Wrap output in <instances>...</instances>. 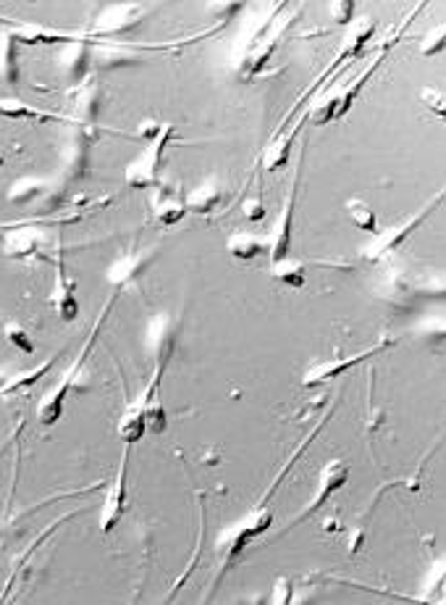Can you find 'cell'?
Wrapping results in <instances>:
<instances>
[{
	"mask_svg": "<svg viewBox=\"0 0 446 605\" xmlns=\"http://www.w3.org/2000/svg\"><path fill=\"white\" fill-rule=\"evenodd\" d=\"M127 464L129 450H124L116 479H113L108 495H106V503H103V513H100V524H98L103 535H111L119 527V521L124 519V511H127Z\"/></svg>",
	"mask_w": 446,
	"mask_h": 605,
	"instance_id": "7",
	"label": "cell"
},
{
	"mask_svg": "<svg viewBox=\"0 0 446 605\" xmlns=\"http://www.w3.org/2000/svg\"><path fill=\"white\" fill-rule=\"evenodd\" d=\"M347 213H349V219H352L355 227H360L365 232H379V216H376V211L365 201L352 198V201L347 203Z\"/></svg>",
	"mask_w": 446,
	"mask_h": 605,
	"instance_id": "23",
	"label": "cell"
},
{
	"mask_svg": "<svg viewBox=\"0 0 446 605\" xmlns=\"http://www.w3.org/2000/svg\"><path fill=\"white\" fill-rule=\"evenodd\" d=\"M442 48H444V27H439V29L434 32V37H431V43L426 45L423 56H434V53H439Z\"/></svg>",
	"mask_w": 446,
	"mask_h": 605,
	"instance_id": "30",
	"label": "cell"
},
{
	"mask_svg": "<svg viewBox=\"0 0 446 605\" xmlns=\"http://www.w3.org/2000/svg\"><path fill=\"white\" fill-rule=\"evenodd\" d=\"M150 211L153 216L163 224V227H171V224H179L187 213V195L182 193L179 185H160L155 193H153V201H150Z\"/></svg>",
	"mask_w": 446,
	"mask_h": 605,
	"instance_id": "10",
	"label": "cell"
},
{
	"mask_svg": "<svg viewBox=\"0 0 446 605\" xmlns=\"http://www.w3.org/2000/svg\"><path fill=\"white\" fill-rule=\"evenodd\" d=\"M142 19L139 8H131V5H119V8H111L103 21H100V29H95V35H111V32H124V29H131L137 21Z\"/></svg>",
	"mask_w": 446,
	"mask_h": 605,
	"instance_id": "17",
	"label": "cell"
},
{
	"mask_svg": "<svg viewBox=\"0 0 446 605\" xmlns=\"http://www.w3.org/2000/svg\"><path fill=\"white\" fill-rule=\"evenodd\" d=\"M226 248H229V253H231L234 259H239V261H253V259H257V256L265 251V243H262V237H257V235H245V232H239V235L229 237Z\"/></svg>",
	"mask_w": 446,
	"mask_h": 605,
	"instance_id": "21",
	"label": "cell"
},
{
	"mask_svg": "<svg viewBox=\"0 0 446 605\" xmlns=\"http://www.w3.org/2000/svg\"><path fill=\"white\" fill-rule=\"evenodd\" d=\"M51 303L56 306V311L64 322H74L76 314H79V306H76V298H74V282L66 276V269L61 264L56 267V287L51 292Z\"/></svg>",
	"mask_w": 446,
	"mask_h": 605,
	"instance_id": "13",
	"label": "cell"
},
{
	"mask_svg": "<svg viewBox=\"0 0 446 605\" xmlns=\"http://www.w3.org/2000/svg\"><path fill=\"white\" fill-rule=\"evenodd\" d=\"M43 232L35 224H19L3 235V253L11 259H29L43 251Z\"/></svg>",
	"mask_w": 446,
	"mask_h": 605,
	"instance_id": "12",
	"label": "cell"
},
{
	"mask_svg": "<svg viewBox=\"0 0 446 605\" xmlns=\"http://www.w3.org/2000/svg\"><path fill=\"white\" fill-rule=\"evenodd\" d=\"M174 137V127H163V132L150 142V147L127 169L129 185L134 187H153L158 185V174L166 163V147Z\"/></svg>",
	"mask_w": 446,
	"mask_h": 605,
	"instance_id": "5",
	"label": "cell"
},
{
	"mask_svg": "<svg viewBox=\"0 0 446 605\" xmlns=\"http://www.w3.org/2000/svg\"><path fill=\"white\" fill-rule=\"evenodd\" d=\"M56 363V355H51L45 363H40V366H35V369H29V371H19L16 377H11L3 387H0V398L3 395H11V393H16V390H27V387H32L37 379H43L48 371H51V366Z\"/></svg>",
	"mask_w": 446,
	"mask_h": 605,
	"instance_id": "22",
	"label": "cell"
},
{
	"mask_svg": "<svg viewBox=\"0 0 446 605\" xmlns=\"http://www.w3.org/2000/svg\"><path fill=\"white\" fill-rule=\"evenodd\" d=\"M273 601L276 603H289L292 601V590H289V579H281L276 593H273Z\"/></svg>",
	"mask_w": 446,
	"mask_h": 605,
	"instance_id": "31",
	"label": "cell"
},
{
	"mask_svg": "<svg viewBox=\"0 0 446 605\" xmlns=\"http://www.w3.org/2000/svg\"><path fill=\"white\" fill-rule=\"evenodd\" d=\"M386 347H391V339H383V342H379V345H373V347H368V350H363V353H357V355H349V358H344V361L316 363V366L305 374L302 387H316V385H323V382H328V379H333V377H339V374L349 371L352 366H360L363 361H371L373 355L383 353Z\"/></svg>",
	"mask_w": 446,
	"mask_h": 605,
	"instance_id": "8",
	"label": "cell"
},
{
	"mask_svg": "<svg viewBox=\"0 0 446 605\" xmlns=\"http://www.w3.org/2000/svg\"><path fill=\"white\" fill-rule=\"evenodd\" d=\"M300 166H297V174H294V182H292V190L286 195V203L281 208L278 227H276L273 240H270V261L273 264L281 261V259H286V253L292 248V219H294V203H297V187H300Z\"/></svg>",
	"mask_w": 446,
	"mask_h": 605,
	"instance_id": "11",
	"label": "cell"
},
{
	"mask_svg": "<svg viewBox=\"0 0 446 605\" xmlns=\"http://www.w3.org/2000/svg\"><path fill=\"white\" fill-rule=\"evenodd\" d=\"M150 264V253H129V256H121L119 261H113V267L108 269V282L111 284H124V282H131L139 271L145 269Z\"/></svg>",
	"mask_w": 446,
	"mask_h": 605,
	"instance_id": "18",
	"label": "cell"
},
{
	"mask_svg": "<svg viewBox=\"0 0 446 605\" xmlns=\"http://www.w3.org/2000/svg\"><path fill=\"white\" fill-rule=\"evenodd\" d=\"M300 130H302V124H297L284 139H273V145H270V147L265 150V155H262V163H265L268 171H276V169H281V166L289 163L292 145H294V137L300 135Z\"/></svg>",
	"mask_w": 446,
	"mask_h": 605,
	"instance_id": "19",
	"label": "cell"
},
{
	"mask_svg": "<svg viewBox=\"0 0 446 605\" xmlns=\"http://www.w3.org/2000/svg\"><path fill=\"white\" fill-rule=\"evenodd\" d=\"M347 476H349V466L344 464V461H331V464H325L323 466V471H320V479H318V492H316V498L310 500V505L289 524V527H294V524H302L305 519H310L318 508H323L325 503H328V498L333 495V492H339L341 487H344V482H347Z\"/></svg>",
	"mask_w": 446,
	"mask_h": 605,
	"instance_id": "9",
	"label": "cell"
},
{
	"mask_svg": "<svg viewBox=\"0 0 446 605\" xmlns=\"http://www.w3.org/2000/svg\"><path fill=\"white\" fill-rule=\"evenodd\" d=\"M0 24H5V27H21V24L11 21V19H5V16H0Z\"/></svg>",
	"mask_w": 446,
	"mask_h": 605,
	"instance_id": "32",
	"label": "cell"
},
{
	"mask_svg": "<svg viewBox=\"0 0 446 605\" xmlns=\"http://www.w3.org/2000/svg\"><path fill=\"white\" fill-rule=\"evenodd\" d=\"M5 337H8V342H11L13 347H19L21 353H35L32 339H29V335H27L19 324H8V327H5Z\"/></svg>",
	"mask_w": 446,
	"mask_h": 605,
	"instance_id": "26",
	"label": "cell"
},
{
	"mask_svg": "<svg viewBox=\"0 0 446 605\" xmlns=\"http://www.w3.org/2000/svg\"><path fill=\"white\" fill-rule=\"evenodd\" d=\"M40 190H43V182H37V179H21V182H16V185L11 187L8 198L13 203L32 201Z\"/></svg>",
	"mask_w": 446,
	"mask_h": 605,
	"instance_id": "25",
	"label": "cell"
},
{
	"mask_svg": "<svg viewBox=\"0 0 446 605\" xmlns=\"http://www.w3.org/2000/svg\"><path fill=\"white\" fill-rule=\"evenodd\" d=\"M373 32H376V21H373V19H363V21H357V27H355V29H352V32L347 35V40H344V45H341L339 56H336V59H333V61H331L328 67L323 68V74H320L318 79H316V82H313V84H310V87H308V90L302 92V98L297 100V106L292 108V114H289V116H286V119L281 122L278 132H281V130H284V124H286V122H289V119L294 116V111H297L300 106H305V103H308V100H310V98H313V95L318 92L320 87H323V84H325V82L331 79V74H333L336 68L344 67V64H347V61H352V59H360V56H363V51H365L368 40L373 37Z\"/></svg>",
	"mask_w": 446,
	"mask_h": 605,
	"instance_id": "1",
	"label": "cell"
},
{
	"mask_svg": "<svg viewBox=\"0 0 446 605\" xmlns=\"http://www.w3.org/2000/svg\"><path fill=\"white\" fill-rule=\"evenodd\" d=\"M270 524H273V513L265 511L262 505H257L255 511H250V516L245 521H239L234 529L223 532V537H221V553H223V558L226 561H234L245 550V545L250 539H255L257 535H262Z\"/></svg>",
	"mask_w": 446,
	"mask_h": 605,
	"instance_id": "6",
	"label": "cell"
},
{
	"mask_svg": "<svg viewBox=\"0 0 446 605\" xmlns=\"http://www.w3.org/2000/svg\"><path fill=\"white\" fill-rule=\"evenodd\" d=\"M442 201H444V193H436L431 201L420 208V211H415L412 216H407L402 224H394L391 229L381 232V235H379V237H376V240H373V243L363 251V256H365L368 261H379V259H383L386 253L396 251V248H399V245H402V243H404V240H407V237H410V235H412V232H415L423 221H426V216H428V213H434V211L442 205Z\"/></svg>",
	"mask_w": 446,
	"mask_h": 605,
	"instance_id": "4",
	"label": "cell"
},
{
	"mask_svg": "<svg viewBox=\"0 0 446 605\" xmlns=\"http://www.w3.org/2000/svg\"><path fill=\"white\" fill-rule=\"evenodd\" d=\"M242 213H245V219H250V221H260V219L265 216V203H262L260 195H255V198H247L245 205H242Z\"/></svg>",
	"mask_w": 446,
	"mask_h": 605,
	"instance_id": "27",
	"label": "cell"
},
{
	"mask_svg": "<svg viewBox=\"0 0 446 605\" xmlns=\"http://www.w3.org/2000/svg\"><path fill=\"white\" fill-rule=\"evenodd\" d=\"M331 13L339 24H349L352 16H355V3L352 0H344V3H333L331 5Z\"/></svg>",
	"mask_w": 446,
	"mask_h": 605,
	"instance_id": "28",
	"label": "cell"
},
{
	"mask_svg": "<svg viewBox=\"0 0 446 605\" xmlns=\"http://www.w3.org/2000/svg\"><path fill=\"white\" fill-rule=\"evenodd\" d=\"M0 76L8 82V84H16L19 82V59H16V40L8 32L0 35Z\"/></svg>",
	"mask_w": 446,
	"mask_h": 605,
	"instance_id": "20",
	"label": "cell"
},
{
	"mask_svg": "<svg viewBox=\"0 0 446 605\" xmlns=\"http://www.w3.org/2000/svg\"><path fill=\"white\" fill-rule=\"evenodd\" d=\"M111 308V306H108ZM106 308V311H108ZM106 311L100 314V319L95 322V327H92V332H90V337H87V342H84V347H82V353L76 355V361L68 366V371H66V377L56 385V390L40 403V410H37V418H40V424H45V426H53L59 418H61V413H64V403H66V395H68V390L74 387V382H76V374H79V369H82V363L87 361V355L92 353V345H95V339H98V332H100V324H103V316H106Z\"/></svg>",
	"mask_w": 446,
	"mask_h": 605,
	"instance_id": "3",
	"label": "cell"
},
{
	"mask_svg": "<svg viewBox=\"0 0 446 605\" xmlns=\"http://www.w3.org/2000/svg\"><path fill=\"white\" fill-rule=\"evenodd\" d=\"M420 95H423V100H426V103H428V106L434 108V114H436V116H444V114H446L444 95H442L439 90H423Z\"/></svg>",
	"mask_w": 446,
	"mask_h": 605,
	"instance_id": "29",
	"label": "cell"
},
{
	"mask_svg": "<svg viewBox=\"0 0 446 605\" xmlns=\"http://www.w3.org/2000/svg\"><path fill=\"white\" fill-rule=\"evenodd\" d=\"M147 426H145V398H139L137 403H131L127 408V413L121 416L119 421V437L127 442V445H134L145 437Z\"/></svg>",
	"mask_w": 446,
	"mask_h": 605,
	"instance_id": "15",
	"label": "cell"
},
{
	"mask_svg": "<svg viewBox=\"0 0 446 605\" xmlns=\"http://www.w3.org/2000/svg\"><path fill=\"white\" fill-rule=\"evenodd\" d=\"M273 276L278 282H284L286 287H305V267L300 261H292V259H281L273 264Z\"/></svg>",
	"mask_w": 446,
	"mask_h": 605,
	"instance_id": "24",
	"label": "cell"
},
{
	"mask_svg": "<svg viewBox=\"0 0 446 605\" xmlns=\"http://www.w3.org/2000/svg\"><path fill=\"white\" fill-rule=\"evenodd\" d=\"M402 35V32H399ZM399 35L396 37H391V40H386V45L381 48V53H379V59H373V64L365 68L349 87H344V90H339L333 98H328L323 106H320L318 111H313V124H328V122H333V119H341L344 114H349V108H352V103L357 100V95H360V90L371 82V76H373V71L381 67L383 59L391 53V48L396 45V40H399Z\"/></svg>",
	"mask_w": 446,
	"mask_h": 605,
	"instance_id": "2",
	"label": "cell"
},
{
	"mask_svg": "<svg viewBox=\"0 0 446 605\" xmlns=\"http://www.w3.org/2000/svg\"><path fill=\"white\" fill-rule=\"evenodd\" d=\"M0 116L5 119H32V122H61L64 116H56V114H48V111H40L29 103H21L19 98H0Z\"/></svg>",
	"mask_w": 446,
	"mask_h": 605,
	"instance_id": "16",
	"label": "cell"
},
{
	"mask_svg": "<svg viewBox=\"0 0 446 605\" xmlns=\"http://www.w3.org/2000/svg\"><path fill=\"white\" fill-rule=\"evenodd\" d=\"M221 201H223V190H221L218 179H205L200 187H194L187 195V211L197 216H210Z\"/></svg>",
	"mask_w": 446,
	"mask_h": 605,
	"instance_id": "14",
	"label": "cell"
}]
</instances>
